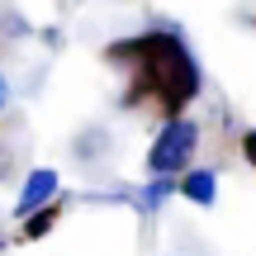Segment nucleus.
Segmentation results:
<instances>
[{
    "label": "nucleus",
    "mask_w": 256,
    "mask_h": 256,
    "mask_svg": "<svg viewBox=\"0 0 256 256\" xmlns=\"http://www.w3.org/2000/svg\"><path fill=\"white\" fill-rule=\"evenodd\" d=\"M110 57L133 66V90H128V100L133 104L152 100L166 119H176V114L200 95V72H194L190 52H185V43L176 34L128 38V43L110 48Z\"/></svg>",
    "instance_id": "1"
},
{
    "label": "nucleus",
    "mask_w": 256,
    "mask_h": 256,
    "mask_svg": "<svg viewBox=\"0 0 256 256\" xmlns=\"http://www.w3.org/2000/svg\"><path fill=\"white\" fill-rule=\"evenodd\" d=\"M190 142H194V128L190 124H171L162 133V142L152 147V166L156 171H176L185 162V152H190Z\"/></svg>",
    "instance_id": "2"
},
{
    "label": "nucleus",
    "mask_w": 256,
    "mask_h": 256,
    "mask_svg": "<svg viewBox=\"0 0 256 256\" xmlns=\"http://www.w3.org/2000/svg\"><path fill=\"white\" fill-rule=\"evenodd\" d=\"M57 214H62V204H48V209H38L34 218L24 223V238H43V232H48V228L57 223Z\"/></svg>",
    "instance_id": "3"
},
{
    "label": "nucleus",
    "mask_w": 256,
    "mask_h": 256,
    "mask_svg": "<svg viewBox=\"0 0 256 256\" xmlns=\"http://www.w3.org/2000/svg\"><path fill=\"white\" fill-rule=\"evenodd\" d=\"M185 194H194V200H209V194H214V180H209V176H190V180H185Z\"/></svg>",
    "instance_id": "4"
},
{
    "label": "nucleus",
    "mask_w": 256,
    "mask_h": 256,
    "mask_svg": "<svg viewBox=\"0 0 256 256\" xmlns=\"http://www.w3.org/2000/svg\"><path fill=\"white\" fill-rule=\"evenodd\" d=\"M242 152H247V162L256 166V128H252V133H242Z\"/></svg>",
    "instance_id": "5"
}]
</instances>
